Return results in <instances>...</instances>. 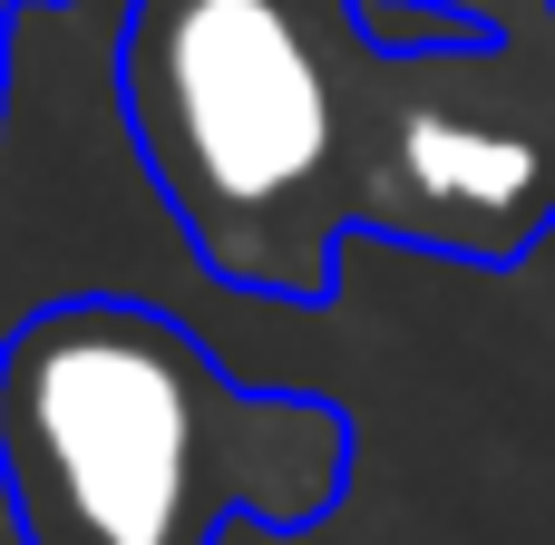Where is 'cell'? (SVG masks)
<instances>
[{
    "instance_id": "cell-1",
    "label": "cell",
    "mask_w": 555,
    "mask_h": 545,
    "mask_svg": "<svg viewBox=\"0 0 555 545\" xmlns=\"http://www.w3.org/2000/svg\"><path fill=\"white\" fill-rule=\"evenodd\" d=\"M0 468L39 545H205L224 517H322L341 419L234 390L156 312L68 302L0 361Z\"/></svg>"
},
{
    "instance_id": "cell-2",
    "label": "cell",
    "mask_w": 555,
    "mask_h": 545,
    "mask_svg": "<svg viewBox=\"0 0 555 545\" xmlns=\"http://www.w3.org/2000/svg\"><path fill=\"white\" fill-rule=\"evenodd\" d=\"M361 0H146L127 107L195 254L254 293H322L361 224Z\"/></svg>"
},
{
    "instance_id": "cell-3",
    "label": "cell",
    "mask_w": 555,
    "mask_h": 545,
    "mask_svg": "<svg viewBox=\"0 0 555 545\" xmlns=\"http://www.w3.org/2000/svg\"><path fill=\"white\" fill-rule=\"evenodd\" d=\"M361 224L517 263L555 224V20L459 29L429 49L371 39L361 98Z\"/></svg>"
},
{
    "instance_id": "cell-4",
    "label": "cell",
    "mask_w": 555,
    "mask_h": 545,
    "mask_svg": "<svg viewBox=\"0 0 555 545\" xmlns=\"http://www.w3.org/2000/svg\"><path fill=\"white\" fill-rule=\"evenodd\" d=\"M439 10H459V20H478V29H527V20H555V0H439Z\"/></svg>"
}]
</instances>
